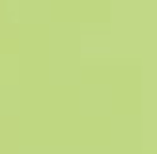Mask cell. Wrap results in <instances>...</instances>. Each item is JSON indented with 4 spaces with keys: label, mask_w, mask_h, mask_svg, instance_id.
<instances>
[]
</instances>
